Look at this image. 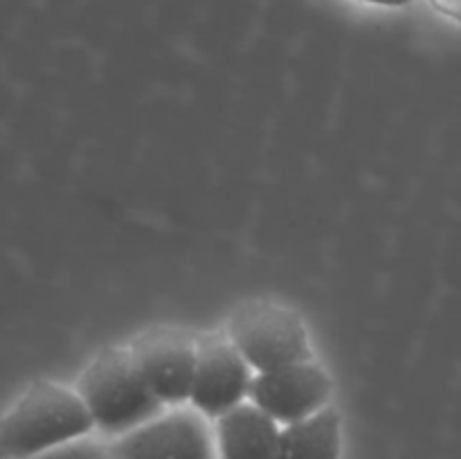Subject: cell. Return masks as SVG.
<instances>
[{
	"label": "cell",
	"instance_id": "6da1fadb",
	"mask_svg": "<svg viewBox=\"0 0 461 459\" xmlns=\"http://www.w3.org/2000/svg\"><path fill=\"white\" fill-rule=\"evenodd\" d=\"M93 428L95 421L79 392L39 381L0 418V457L32 459L84 439Z\"/></svg>",
	"mask_w": 461,
	"mask_h": 459
},
{
	"label": "cell",
	"instance_id": "7a4b0ae2",
	"mask_svg": "<svg viewBox=\"0 0 461 459\" xmlns=\"http://www.w3.org/2000/svg\"><path fill=\"white\" fill-rule=\"evenodd\" d=\"M77 392L95 428L106 435L122 436L165 412V405L135 367L129 346H106L99 351L81 374Z\"/></svg>",
	"mask_w": 461,
	"mask_h": 459
},
{
	"label": "cell",
	"instance_id": "3957f363",
	"mask_svg": "<svg viewBox=\"0 0 461 459\" xmlns=\"http://www.w3.org/2000/svg\"><path fill=\"white\" fill-rule=\"evenodd\" d=\"M225 333L255 374L313 360L304 318L288 304L248 302L230 315Z\"/></svg>",
	"mask_w": 461,
	"mask_h": 459
},
{
	"label": "cell",
	"instance_id": "277c9868",
	"mask_svg": "<svg viewBox=\"0 0 461 459\" xmlns=\"http://www.w3.org/2000/svg\"><path fill=\"white\" fill-rule=\"evenodd\" d=\"M113 459H219L207 417L194 408H174L117 436Z\"/></svg>",
	"mask_w": 461,
	"mask_h": 459
},
{
	"label": "cell",
	"instance_id": "5b68a950",
	"mask_svg": "<svg viewBox=\"0 0 461 459\" xmlns=\"http://www.w3.org/2000/svg\"><path fill=\"white\" fill-rule=\"evenodd\" d=\"M129 351L135 367L165 408L189 403L198 356L196 336L183 328L158 327L135 338Z\"/></svg>",
	"mask_w": 461,
	"mask_h": 459
},
{
	"label": "cell",
	"instance_id": "8992f818",
	"mask_svg": "<svg viewBox=\"0 0 461 459\" xmlns=\"http://www.w3.org/2000/svg\"><path fill=\"white\" fill-rule=\"evenodd\" d=\"M255 369L232 345L228 333L198 336L196 372H194L189 405L207 418H219L250 394Z\"/></svg>",
	"mask_w": 461,
	"mask_h": 459
},
{
	"label": "cell",
	"instance_id": "52a82bcc",
	"mask_svg": "<svg viewBox=\"0 0 461 459\" xmlns=\"http://www.w3.org/2000/svg\"><path fill=\"white\" fill-rule=\"evenodd\" d=\"M331 392V376L313 358L270 372H257L248 400L264 410L279 426H288L327 408Z\"/></svg>",
	"mask_w": 461,
	"mask_h": 459
},
{
	"label": "cell",
	"instance_id": "ba28073f",
	"mask_svg": "<svg viewBox=\"0 0 461 459\" xmlns=\"http://www.w3.org/2000/svg\"><path fill=\"white\" fill-rule=\"evenodd\" d=\"M282 426L255 403L237 405L216 418L219 459H273Z\"/></svg>",
	"mask_w": 461,
	"mask_h": 459
},
{
	"label": "cell",
	"instance_id": "9c48e42d",
	"mask_svg": "<svg viewBox=\"0 0 461 459\" xmlns=\"http://www.w3.org/2000/svg\"><path fill=\"white\" fill-rule=\"evenodd\" d=\"M340 414L327 405L302 421L282 426L273 459H340Z\"/></svg>",
	"mask_w": 461,
	"mask_h": 459
},
{
	"label": "cell",
	"instance_id": "30bf717a",
	"mask_svg": "<svg viewBox=\"0 0 461 459\" xmlns=\"http://www.w3.org/2000/svg\"><path fill=\"white\" fill-rule=\"evenodd\" d=\"M32 459H113V457H111V450H106L102 444L84 436V439L63 444L59 446V448L48 450V453H41Z\"/></svg>",
	"mask_w": 461,
	"mask_h": 459
},
{
	"label": "cell",
	"instance_id": "8fae6325",
	"mask_svg": "<svg viewBox=\"0 0 461 459\" xmlns=\"http://www.w3.org/2000/svg\"><path fill=\"white\" fill-rule=\"evenodd\" d=\"M430 4L444 16L461 22V0H430Z\"/></svg>",
	"mask_w": 461,
	"mask_h": 459
},
{
	"label": "cell",
	"instance_id": "7c38bea8",
	"mask_svg": "<svg viewBox=\"0 0 461 459\" xmlns=\"http://www.w3.org/2000/svg\"><path fill=\"white\" fill-rule=\"evenodd\" d=\"M360 3H369V4H381V7H405L412 0H360Z\"/></svg>",
	"mask_w": 461,
	"mask_h": 459
}]
</instances>
